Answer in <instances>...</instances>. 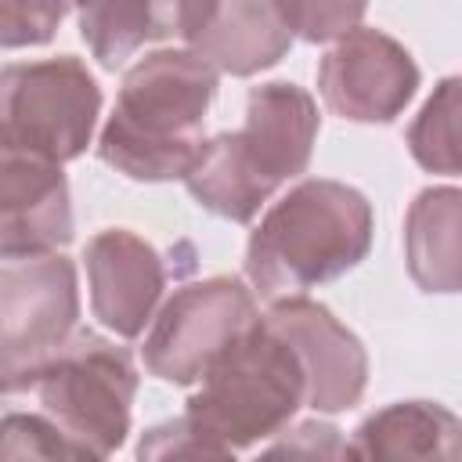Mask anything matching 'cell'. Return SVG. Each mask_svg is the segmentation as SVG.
I'll return each instance as SVG.
<instances>
[{
    "mask_svg": "<svg viewBox=\"0 0 462 462\" xmlns=\"http://www.w3.org/2000/svg\"><path fill=\"white\" fill-rule=\"evenodd\" d=\"M300 354L307 372V408L336 415L354 408L368 386V354L361 339L325 307L300 296H282L263 314Z\"/></svg>",
    "mask_w": 462,
    "mask_h": 462,
    "instance_id": "obj_10",
    "label": "cell"
},
{
    "mask_svg": "<svg viewBox=\"0 0 462 462\" xmlns=\"http://www.w3.org/2000/svg\"><path fill=\"white\" fill-rule=\"evenodd\" d=\"M318 90L339 119L393 123L419 90V65L383 29L357 25L321 58Z\"/></svg>",
    "mask_w": 462,
    "mask_h": 462,
    "instance_id": "obj_9",
    "label": "cell"
},
{
    "mask_svg": "<svg viewBox=\"0 0 462 462\" xmlns=\"http://www.w3.org/2000/svg\"><path fill=\"white\" fill-rule=\"evenodd\" d=\"M408 152L426 173L462 177V76H444L408 126Z\"/></svg>",
    "mask_w": 462,
    "mask_h": 462,
    "instance_id": "obj_17",
    "label": "cell"
},
{
    "mask_svg": "<svg viewBox=\"0 0 462 462\" xmlns=\"http://www.w3.org/2000/svg\"><path fill=\"white\" fill-rule=\"evenodd\" d=\"M0 455L11 458H87L83 448L51 419L7 411L0 422Z\"/></svg>",
    "mask_w": 462,
    "mask_h": 462,
    "instance_id": "obj_19",
    "label": "cell"
},
{
    "mask_svg": "<svg viewBox=\"0 0 462 462\" xmlns=\"http://www.w3.org/2000/svg\"><path fill=\"white\" fill-rule=\"evenodd\" d=\"M372 202L343 184L310 177L289 188L245 245V278L263 300L300 296L354 271L372 249Z\"/></svg>",
    "mask_w": 462,
    "mask_h": 462,
    "instance_id": "obj_3",
    "label": "cell"
},
{
    "mask_svg": "<svg viewBox=\"0 0 462 462\" xmlns=\"http://www.w3.org/2000/svg\"><path fill=\"white\" fill-rule=\"evenodd\" d=\"M101 116V87L72 54L11 61L0 72L4 152L72 162L87 152Z\"/></svg>",
    "mask_w": 462,
    "mask_h": 462,
    "instance_id": "obj_6",
    "label": "cell"
},
{
    "mask_svg": "<svg viewBox=\"0 0 462 462\" xmlns=\"http://www.w3.org/2000/svg\"><path fill=\"white\" fill-rule=\"evenodd\" d=\"M404 263L422 292H462V188H422L404 213Z\"/></svg>",
    "mask_w": 462,
    "mask_h": 462,
    "instance_id": "obj_14",
    "label": "cell"
},
{
    "mask_svg": "<svg viewBox=\"0 0 462 462\" xmlns=\"http://www.w3.org/2000/svg\"><path fill=\"white\" fill-rule=\"evenodd\" d=\"M285 29L307 43H332L354 32L368 0H271Z\"/></svg>",
    "mask_w": 462,
    "mask_h": 462,
    "instance_id": "obj_18",
    "label": "cell"
},
{
    "mask_svg": "<svg viewBox=\"0 0 462 462\" xmlns=\"http://www.w3.org/2000/svg\"><path fill=\"white\" fill-rule=\"evenodd\" d=\"M137 458H227V455L202 430H195L188 415H177L141 433Z\"/></svg>",
    "mask_w": 462,
    "mask_h": 462,
    "instance_id": "obj_21",
    "label": "cell"
},
{
    "mask_svg": "<svg viewBox=\"0 0 462 462\" xmlns=\"http://www.w3.org/2000/svg\"><path fill=\"white\" fill-rule=\"evenodd\" d=\"M217 76L191 47H162L134 61L97 137L101 162L130 180H184L206 148Z\"/></svg>",
    "mask_w": 462,
    "mask_h": 462,
    "instance_id": "obj_1",
    "label": "cell"
},
{
    "mask_svg": "<svg viewBox=\"0 0 462 462\" xmlns=\"http://www.w3.org/2000/svg\"><path fill=\"white\" fill-rule=\"evenodd\" d=\"M267 455H350V444L339 440V430L328 422H300L285 440L271 444Z\"/></svg>",
    "mask_w": 462,
    "mask_h": 462,
    "instance_id": "obj_22",
    "label": "cell"
},
{
    "mask_svg": "<svg viewBox=\"0 0 462 462\" xmlns=\"http://www.w3.org/2000/svg\"><path fill=\"white\" fill-rule=\"evenodd\" d=\"M184 0H76L79 36L101 69L116 72L144 43L180 32Z\"/></svg>",
    "mask_w": 462,
    "mask_h": 462,
    "instance_id": "obj_16",
    "label": "cell"
},
{
    "mask_svg": "<svg viewBox=\"0 0 462 462\" xmlns=\"http://www.w3.org/2000/svg\"><path fill=\"white\" fill-rule=\"evenodd\" d=\"M83 260L94 318L119 339L141 336L166 285V267L155 245L130 227H108L87 242Z\"/></svg>",
    "mask_w": 462,
    "mask_h": 462,
    "instance_id": "obj_11",
    "label": "cell"
},
{
    "mask_svg": "<svg viewBox=\"0 0 462 462\" xmlns=\"http://www.w3.org/2000/svg\"><path fill=\"white\" fill-rule=\"evenodd\" d=\"M32 390L87 458H108L123 448L137 397V368L126 346L79 328L40 368Z\"/></svg>",
    "mask_w": 462,
    "mask_h": 462,
    "instance_id": "obj_5",
    "label": "cell"
},
{
    "mask_svg": "<svg viewBox=\"0 0 462 462\" xmlns=\"http://www.w3.org/2000/svg\"><path fill=\"white\" fill-rule=\"evenodd\" d=\"M260 321L253 292L227 274L180 285L152 318L141 357L144 368L173 386L202 383L209 365Z\"/></svg>",
    "mask_w": 462,
    "mask_h": 462,
    "instance_id": "obj_8",
    "label": "cell"
},
{
    "mask_svg": "<svg viewBox=\"0 0 462 462\" xmlns=\"http://www.w3.org/2000/svg\"><path fill=\"white\" fill-rule=\"evenodd\" d=\"M307 404V372L296 346L260 318L202 375L184 415L227 458L274 433Z\"/></svg>",
    "mask_w": 462,
    "mask_h": 462,
    "instance_id": "obj_4",
    "label": "cell"
},
{
    "mask_svg": "<svg viewBox=\"0 0 462 462\" xmlns=\"http://www.w3.org/2000/svg\"><path fill=\"white\" fill-rule=\"evenodd\" d=\"M177 36L227 76H256L292 47L271 0H184Z\"/></svg>",
    "mask_w": 462,
    "mask_h": 462,
    "instance_id": "obj_12",
    "label": "cell"
},
{
    "mask_svg": "<svg viewBox=\"0 0 462 462\" xmlns=\"http://www.w3.org/2000/svg\"><path fill=\"white\" fill-rule=\"evenodd\" d=\"M76 263L61 253L14 256L0 267V383L4 393L32 390L40 368L79 332Z\"/></svg>",
    "mask_w": 462,
    "mask_h": 462,
    "instance_id": "obj_7",
    "label": "cell"
},
{
    "mask_svg": "<svg viewBox=\"0 0 462 462\" xmlns=\"http://www.w3.org/2000/svg\"><path fill=\"white\" fill-rule=\"evenodd\" d=\"M0 253L4 260L58 253L72 242V199L61 162L4 152L0 162Z\"/></svg>",
    "mask_w": 462,
    "mask_h": 462,
    "instance_id": "obj_13",
    "label": "cell"
},
{
    "mask_svg": "<svg viewBox=\"0 0 462 462\" xmlns=\"http://www.w3.org/2000/svg\"><path fill=\"white\" fill-rule=\"evenodd\" d=\"M318 126V105L300 83L274 79L253 87L242 130L209 137L184 188L206 213L249 224L285 180L307 170Z\"/></svg>",
    "mask_w": 462,
    "mask_h": 462,
    "instance_id": "obj_2",
    "label": "cell"
},
{
    "mask_svg": "<svg viewBox=\"0 0 462 462\" xmlns=\"http://www.w3.org/2000/svg\"><path fill=\"white\" fill-rule=\"evenodd\" d=\"M354 458H462V419L437 401H397L368 419L350 437Z\"/></svg>",
    "mask_w": 462,
    "mask_h": 462,
    "instance_id": "obj_15",
    "label": "cell"
},
{
    "mask_svg": "<svg viewBox=\"0 0 462 462\" xmlns=\"http://www.w3.org/2000/svg\"><path fill=\"white\" fill-rule=\"evenodd\" d=\"M69 7L76 0H0V43L7 51L47 43Z\"/></svg>",
    "mask_w": 462,
    "mask_h": 462,
    "instance_id": "obj_20",
    "label": "cell"
}]
</instances>
